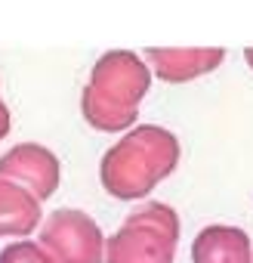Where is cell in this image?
Segmentation results:
<instances>
[{"label": "cell", "mask_w": 253, "mask_h": 263, "mask_svg": "<svg viewBox=\"0 0 253 263\" xmlns=\"http://www.w3.org/2000/svg\"><path fill=\"white\" fill-rule=\"evenodd\" d=\"M10 130H13V111H10V105L4 99H0V140H7Z\"/></svg>", "instance_id": "10"}, {"label": "cell", "mask_w": 253, "mask_h": 263, "mask_svg": "<svg viewBox=\"0 0 253 263\" xmlns=\"http://www.w3.org/2000/svg\"><path fill=\"white\" fill-rule=\"evenodd\" d=\"M56 263H102L105 257V235L99 223L77 211V208H59L40 223L37 238Z\"/></svg>", "instance_id": "4"}, {"label": "cell", "mask_w": 253, "mask_h": 263, "mask_svg": "<svg viewBox=\"0 0 253 263\" xmlns=\"http://www.w3.org/2000/svg\"><path fill=\"white\" fill-rule=\"evenodd\" d=\"M222 47H152L145 50V62L152 74L167 84H185L201 74H210L222 65Z\"/></svg>", "instance_id": "6"}, {"label": "cell", "mask_w": 253, "mask_h": 263, "mask_svg": "<svg viewBox=\"0 0 253 263\" xmlns=\"http://www.w3.org/2000/svg\"><path fill=\"white\" fill-rule=\"evenodd\" d=\"M179 140L161 124H136L102 155L99 180L111 198H145L179 164Z\"/></svg>", "instance_id": "1"}, {"label": "cell", "mask_w": 253, "mask_h": 263, "mask_svg": "<svg viewBox=\"0 0 253 263\" xmlns=\"http://www.w3.org/2000/svg\"><path fill=\"white\" fill-rule=\"evenodd\" d=\"M192 263H253L250 235L238 226H204L192 241Z\"/></svg>", "instance_id": "7"}, {"label": "cell", "mask_w": 253, "mask_h": 263, "mask_svg": "<svg viewBox=\"0 0 253 263\" xmlns=\"http://www.w3.org/2000/svg\"><path fill=\"white\" fill-rule=\"evenodd\" d=\"M0 177L25 186L31 195L47 201L62 183V164L53 149L40 143H19L0 155Z\"/></svg>", "instance_id": "5"}, {"label": "cell", "mask_w": 253, "mask_h": 263, "mask_svg": "<svg viewBox=\"0 0 253 263\" xmlns=\"http://www.w3.org/2000/svg\"><path fill=\"white\" fill-rule=\"evenodd\" d=\"M176 245L179 214L164 201H145L126 214L111 238H105L102 263H173Z\"/></svg>", "instance_id": "3"}, {"label": "cell", "mask_w": 253, "mask_h": 263, "mask_svg": "<svg viewBox=\"0 0 253 263\" xmlns=\"http://www.w3.org/2000/svg\"><path fill=\"white\" fill-rule=\"evenodd\" d=\"M244 59H247V65L253 68V47H247V50H244Z\"/></svg>", "instance_id": "11"}, {"label": "cell", "mask_w": 253, "mask_h": 263, "mask_svg": "<svg viewBox=\"0 0 253 263\" xmlns=\"http://www.w3.org/2000/svg\"><path fill=\"white\" fill-rule=\"evenodd\" d=\"M0 263H56L53 254L34 238H16L0 251Z\"/></svg>", "instance_id": "9"}, {"label": "cell", "mask_w": 253, "mask_h": 263, "mask_svg": "<svg viewBox=\"0 0 253 263\" xmlns=\"http://www.w3.org/2000/svg\"><path fill=\"white\" fill-rule=\"evenodd\" d=\"M40 198L0 177V238H28L40 226Z\"/></svg>", "instance_id": "8"}, {"label": "cell", "mask_w": 253, "mask_h": 263, "mask_svg": "<svg viewBox=\"0 0 253 263\" xmlns=\"http://www.w3.org/2000/svg\"><path fill=\"white\" fill-rule=\"evenodd\" d=\"M152 87L149 62L133 50H108L90 68V81L80 93V115L90 127L105 134L136 127L139 102Z\"/></svg>", "instance_id": "2"}]
</instances>
